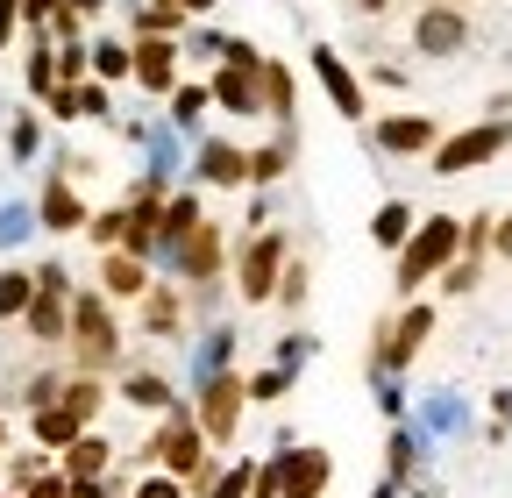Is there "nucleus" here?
<instances>
[{
	"instance_id": "3c124183",
	"label": "nucleus",
	"mask_w": 512,
	"mask_h": 498,
	"mask_svg": "<svg viewBox=\"0 0 512 498\" xmlns=\"http://www.w3.org/2000/svg\"><path fill=\"white\" fill-rule=\"evenodd\" d=\"M370 498H392V484H377V491H370Z\"/></svg>"
},
{
	"instance_id": "c9c22d12",
	"label": "nucleus",
	"mask_w": 512,
	"mask_h": 498,
	"mask_svg": "<svg viewBox=\"0 0 512 498\" xmlns=\"http://www.w3.org/2000/svg\"><path fill=\"white\" fill-rule=\"evenodd\" d=\"M29 498H72V484L64 477H29Z\"/></svg>"
},
{
	"instance_id": "1a4fd4ad",
	"label": "nucleus",
	"mask_w": 512,
	"mask_h": 498,
	"mask_svg": "<svg viewBox=\"0 0 512 498\" xmlns=\"http://www.w3.org/2000/svg\"><path fill=\"white\" fill-rule=\"evenodd\" d=\"M278 470H285V498H320L328 491V456L320 449H285Z\"/></svg>"
},
{
	"instance_id": "ea45409f",
	"label": "nucleus",
	"mask_w": 512,
	"mask_h": 498,
	"mask_svg": "<svg viewBox=\"0 0 512 498\" xmlns=\"http://www.w3.org/2000/svg\"><path fill=\"white\" fill-rule=\"evenodd\" d=\"M29 93H50V57H43V50L29 57Z\"/></svg>"
},
{
	"instance_id": "ddd939ff",
	"label": "nucleus",
	"mask_w": 512,
	"mask_h": 498,
	"mask_svg": "<svg viewBox=\"0 0 512 498\" xmlns=\"http://www.w3.org/2000/svg\"><path fill=\"white\" fill-rule=\"evenodd\" d=\"M420 50H427V57H448V50H463V15H448V8H427V15H420Z\"/></svg>"
},
{
	"instance_id": "f704fd0d",
	"label": "nucleus",
	"mask_w": 512,
	"mask_h": 498,
	"mask_svg": "<svg viewBox=\"0 0 512 498\" xmlns=\"http://www.w3.org/2000/svg\"><path fill=\"white\" fill-rule=\"evenodd\" d=\"M171 164H178V157H171V136H164V129H157V136H150V178H164V171H171Z\"/></svg>"
},
{
	"instance_id": "4be33fe9",
	"label": "nucleus",
	"mask_w": 512,
	"mask_h": 498,
	"mask_svg": "<svg viewBox=\"0 0 512 498\" xmlns=\"http://www.w3.org/2000/svg\"><path fill=\"white\" fill-rule=\"evenodd\" d=\"M143 328L150 335H178V299L171 292H143Z\"/></svg>"
},
{
	"instance_id": "6ab92c4d",
	"label": "nucleus",
	"mask_w": 512,
	"mask_h": 498,
	"mask_svg": "<svg viewBox=\"0 0 512 498\" xmlns=\"http://www.w3.org/2000/svg\"><path fill=\"white\" fill-rule=\"evenodd\" d=\"M29 299H36V271H0V321L29 314Z\"/></svg>"
},
{
	"instance_id": "49530a36",
	"label": "nucleus",
	"mask_w": 512,
	"mask_h": 498,
	"mask_svg": "<svg viewBox=\"0 0 512 498\" xmlns=\"http://www.w3.org/2000/svg\"><path fill=\"white\" fill-rule=\"evenodd\" d=\"M498 249H505V257H512V214H505V228H498Z\"/></svg>"
},
{
	"instance_id": "79ce46f5",
	"label": "nucleus",
	"mask_w": 512,
	"mask_h": 498,
	"mask_svg": "<svg viewBox=\"0 0 512 498\" xmlns=\"http://www.w3.org/2000/svg\"><path fill=\"white\" fill-rule=\"evenodd\" d=\"M136 498H185V491H178V484H171V477H150V484H143V491H136Z\"/></svg>"
},
{
	"instance_id": "f8f14e48",
	"label": "nucleus",
	"mask_w": 512,
	"mask_h": 498,
	"mask_svg": "<svg viewBox=\"0 0 512 498\" xmlns=\"http://www.w3.org/2000/svg\"><path fill=\"white\" fill-rule=\"evenodd\" d=\"M313 72H320V86H328V100L342 114H363V93H356V79H349V65H342L335 50H313Z\"/></svg>"
},
{
	"instance_id": "7c9ffc66",
	"label": "nucleus",
	"mask_w": 512,
	"mask_h": 498,
	"mask_svg": "<svg viewBox=\"0 0 512 498\" xmlns=\"http://www.w3.org/2000/svg\"><path fill=\"white\" fill-rule=\"evenodd\" d=\"M64 406H72L79 420H93L100 413V385H64Z\"/></svg>"
},
{
	"instance_id": "a18cd8bd",
	"label": "nucleus",
	"mask_w": 512,
	"mask_h": 498,
	"mask_svg": "<svg viewBox=\"0 0 512 498\" xmlns=\"http://www.w3.org/2000/svg\"><path fill=\"white\" fill-rule=\"evenodd\" d=\"M50 8H57V0H22V15H29V22H43Z\"/></svg>"
},
{
	"instance_id": "20e7f679",
	"label": "nucleus",
	"mask_w": 512,
	"mask_h": 498,
	"mask_svg": "<svg viewBox=\"0 0 512 498\" xmlns=\"http://www.w3.org/2000/svg\"><path fill=\"white\" fill-rule=\"evenodd\" d=\"M242 378H228V370H214V378L200 385V420H207V434H214V442H228V434H235V413H242Z\"/></svg>"
},
{
	"instance_id": "5701e85b",
	"label": "nucleus",
	"mask_w": 512,
	"mask_h": 498,
	"mask_svg": "<svg viewBox=\"0 0 512 498\" xmlns=\"http://www.w3.org/2000/svg\"><path fill=\"white\" fill-rule=\"evenodd\" d=\"M128 399L150 406V413H164V406H171V385L157 378V370H136V378H128Z\"/></svg>"
},
{
	"instance_id": "72a5a7b5",
	"label": "nucleus",
	"mask_w": 512,
	"mask_h": 498,
	"mask_svg": "<svg viewBox=\"0 0 512 498\" xmlns=\"http://www.w3.org/2000/svg\"><path fill=\"white\" fill-rule=\"evenodd\" d=\"M249 498H285V470L264 463V470H256V491H249Z\"/></svg>"
},
{
	"instance_id": "37998d69",
	"label": "nucleus",
	"mask_w": 512,
	"mask_h": 498,
	"mask_svg": "<svg viewBox=\"0 0 512 498\" xmlns=\"http://www.w3.org/2000/svg\"><path fill=\"white\" fill-rule=\"evenodd\" d=\"M15 15H22V0H0V43H8V29H15Z\"/></svg>"
},
{
	"instance_id": "a878e982",
	"label": "nucleus",
	"mask_w": 512,
	"mask_h": 498,
	"mask_svg": "<svg viewBox=\"0 0 512 498\" xmlns=\"http://www.w3.org/2000/svg\"><path fill=\"white\" fill-rule=\"evenodd\" d=\"M228 342H235L228 328H214V335H207V349H200V363H192V370H200V385L214 378V370H228Z\"/></svg>"
},
{
	"instance_id": "dca6fc26",
	"label": "nucleus",
	"mask_w": 512,
	"mask_h": 498,
	"mask_svg": "<svg viewBox=\"0 0 512 498\" xmlns=\"http://www.w3.org/2000/svg\"><path fill=\"white\" fill-rule=\"evenodd\" d=\"M79 427H86V420L64 406V399H57V406H36V434H43L50 449H72V442H79Z\"/></svg>"
},
{
	"instance_id": "f257e3e1",
	"label": "nucleus",
	"mask_w": 512,
	"mask_h": 498,
	"mask_svg": "<svg viewBox=\"0 0 512 498\" xmlns=\"http://www.w3.org/2000/svg\"><path fill=\"white\" fill-rule=\"evenodd\" d=\"M456 242H463V228L448 221V214H434V221H427V228H420V235H413V242L399 249V271H392V278H399V292L427 285V278H434V271H441L448 257H456Z\"/></svg>"
},
{
	"instance_id": "7ed1b4c3",
	"label": "nucleus",
	"mask_w": 512,
	"mask_h": 498,
	"mask_svg": "<svg viewBox=\"0 0 512 498\" xmlns=\"http://www.w3.org/2000/svg\"><path fill=\"white\" fill-rule=\"evenodd\" d=\"M505 143H512V129H505V121H484V129H463V136H448V143H441L434 171H470V164L498 157Z\"/></svg>"
},
{
	"instance_id": "09e8293b",
	"label": "nucleus",
	"mask_w": 512,
	"mask_h": 498,
	"mask_svg": "<svg viewBox=\"0 0 512 498\" xmlns=\"http://www.w3.org/2000/svg\"><path fill=\"white\" fill-rule=\"evenodd\" d=\"M178 8H214V0H178Z\"/></svg>"
},
{
	"instance_id": "e433bc0d",
	"label": "nucleus",
	"mask_w": 512,
	"mask_h": 498,
	"mask_svg": "<svg viewBox=\"0 0 512 498\" xmlns=\"http://www.w3.org/2000/svg\"><path fill=\"white\" fill-rule=\"evenodd\" d=\"M128 214H136V207H128ZM128 214H100V221H93V235H100V242H114V235H128Z\"/></svg>"
},
{
	"instance_id": "2f4dec72",
	"label": "nucleus",
	"mask_w": 512,
	"mask_h": 498,
	"mask_svg": "<svg viewBox=\"0 0 512 498\" xmlns=\"http://www.w3.org/2000/svg\"><path fill=\"white\" fill-rule=\"evenodd\" d=\"M171 100H178L171 114H178L185 129H192V121H200V107H207V86H185V93H171Z\"/></svg>"
},
{
	"instance_id": "de8ad7c7",
	"label": "nucleus",
	"mask_w": 512,
	"mask_h": 498,
	"mask_svg": "<svg viewBox=\"0 0 512 498\" xmlns=\"http://www.w3.org/2000/svg\"><path fill=\"white\" fill-rule=\"evenodd\" d=\"M498 413H505V420H512V392H505V399H498Z\"/></svg>"
},
{
	"instance_id": "bb28decb",
	"label": "nucleus",
	"mask_w": 512,
	"mask_h": 498,
	"mask_svg": "<svg viewBox=\"0 0 512 498\" xmlns=\"http://www.w3.org/2000/svg\"><path fill=\"white\" fill-rule=\"evenodd\" d=\"M36 221H43V214H29V207H0V249H15Z\"/></svg>"
},
{
	"instance_id": "b1692460",
	"label": "nucleus",
	"mask_w": 512,
	"mask_h": 498,
	"mask_svg": "<svg viewBox=\"0 0 512 498\" xmlns=\"http://www.w3.org/2000/svg\"><path fill=\"white\" fill-rule=\"evenodd\" d=\"M100 470H107V442H100V434H93V442L79 434V442H72V477H100Z\"/></svg>"
},
{
	"instance_id": "f3484780",
	"label": "nucleus",
	"mask_w": 512,
	"mask_h": 498,
	"mask_svg": "<svg viewBox=\"0 0 512 498\" xmlns=\"http://www.w3.org/2000/svg\"><path fill=\"white\" fill-rule=\"evenodd\" d=\"M36 214H43V228H79V214H86V207L72 200V185H64V178H50V185H43V207H36Z\"/></svg>"
},
{
	"instance_id": "423d86ee",
	"label": "nucleus",
	"mask_w": 512,
	"mask_h": 498,
	"mask_svg": "<svg viewBox=\"0 0 512 498\" xmlns=\"http://www.w3.org/2000/svg\"><path fill=\"white\" fill-rule=\"evenodd\" d=\"M278 264H285V242H278V235H256L249 257H242V292H249V299H271V292H278Z\"/></svg>"
},
{
	"instance_id": "cd10ccee",
	"label": "nucleus",
	"mask_w": 512,
	"mask_h": 498,
	"mask_svg": "<svg viewBox=\"0 0 512 498\" xmlns=\"http://www.w3.org/2000/svg\"><path fill=\"white\" fill-rule=\"evenodd\" d=\"M185 228H200V207H192V200H171V207H164V249H171Z\"/></svg>"
},
{
	"instance_id": "473e14b6",
	"label": "nucleus",
	"mask_w": 512,
	"mask_h": 498,
	"mask_svg": "<svg viewBox=\"0 0 512 498\" xmlns=\"http://www.w3.org/2000/svg\"><path fill=\"white\" fill-rule=\"evenodd\" d=\"M278 171H285V143H278V150H256V157H249V178H278Z\"/></svg>"
},
{
	"instance_id": "412c9836",
	"label": "nucleus",
	"mask_w": 512,
	"mask_h": 498,
	"mask_svg": "<svg viewBox=\"0 0 512 498\" xmlns=\"http://www.w3.org/2000/svg\"><path fill=\"white\" fill-rule=\"evenodd\" d=\"M100 278H107V292H143V257H136V249H121V257L100 264Z\"/></svg>"
},
{
	"instance_id": "a211bd4d",
	"label": "nucleus",
	"mask_w": 512,
	"mask_h": 498,
	"mask_svg": "<svg viewBox=\"0 0 512 498\" xmlns=\"http://www.w3.org/2000/svg\"><path fill=\"white\" fill-rule=\"evenodd\" d=\"M136 79H143L150 93H164V86H171V43H164V36H150V43L136 50Z\"/></svg>"
},
{
	"instance_id": "c85d7f7f",
	"label": "nucleus",
	"mask_w": 512,
	"mask_h": 498,
	"mask_svg": "<svg viewBox=\"0 0 512 498\" xmlns=\"http://www.w3.org/2000/svg\"><path fill=\"white\" fill-rule=\"evenodd\" d=\"M427 427L434 434H456L463 427V399H427Z\"/></svg>"
},
{
	"instance_id": "39448f33",
	"label": "nucleus",
	"mask_w": 512,
	"mask_h": 498,
	"mask_svg": "<svg viewBox=\"0 0 512 498\" xmlns=\"http://www.w3.org/2000/svg\"><path fill=\"white\" fill-rule=\"evenodd\" d=\"M427 328H434V314H427V306H406V314L392 321V335L377 342V363H384V370H406V363H413V349L427 342Z\"/></svg>"
},
{
	"instance_id": "0eeeda50",
	"label": "nucleus",
	"mask_w": 512,
	"mask_h": 498,
	"mask_svg": "<svg viewBox=\"0 0 512 498\" xmlns=\"http://www.w3.org/2000/svg\"><path fill=\"white\" fill-rule=\"evenodd\" d=\"M164 257H171V264H178L185 278H207V271L221 264V235H214V228L200 221V228H185V235H178V242L164 249Z\"/></svg>"
},
{
	"instance_id": "603ef678",
	"label": "nucleus",
	"mask_w": 512,
	"mask_h": 498,
	"mask_svg": "<svg viewBox=\"0 0 512 498\" xmlns=\"http://www.w3.org/2000/svg\"><path fill=\"white\" fill-rule=\"evenodd\" d=\"M363 8H384V0H363Z\"/></svg>"
},
{
	"instance_id": "9b49d317",
	"label": "nucleus",
	"mask_w": 512,
	"mask_h": 498,
	"mask_svg": "<svg viewBox=\"0 0 512 498\" xmlns=\"http://www.w3.org/2000/svg\"><path fill=\"white\" fill-rule=\"evenodd\" d=\"M264 65H228L221 79H214V100L228 107V114H256L264 107V79H256Z\"/></svg>"
},
{
	"instance_id": "a19ab883",
	"label": "nucleus",
	"mask_w": 512,
	"mask_h": 498,
	"mask_svg": "<svg viewBox=\"0 0 512 498\" xmlns=\"http://www.w3.org/2000/svg\"><path fill=\"white\" fill-rule=\"evenodd\" d=\"M15 157H36V121H15Z\"/></svg>"
},
{
	"instance_id": "4468645a",
	"label": "nucleus",
	"mask_w": 512,
	"mask_h": 498,
	"mask_svg": "<svg viewBox=\"0 0 512 498\" xmlns=\"http://www.w3.org/2000/svg\"><path fill=\"white\" fill-rule=\"evenodd\" d=\"M377 143H384V150H434V121H420V114L377 121Z\"/></svg>"
},
{
	"instance_id": "58836bf2",
	"label": "nucleus",
	"mask_w": 512,
	"mask_h": 498,
	"mask_svg": "<svg viewBox=\"0 0 512 498\" xmlns=\"http://www.w3.org/2000/svg\"><path fill=\"white\" fill-rule=\"evenodd\" d=\"M285 385H292V378H285V370H264V378H256V385H249V392H256V399H278V392H285Z\"/></svg>"
},
{
	"instance_id": "aec40b11",
	"label": "nucleus",
	"mask_w": 512,
	"mask_h": 498,
	"mask_svg": "<svg viewBox=\"0 0 512 498\" xmlns=\"http://www.w3.org/2000/svg\"><path fill=\"white\" fill-rule=\"evenodd\" d=\"M370 235H377L384 249H406V242H413V214H406L399 200H392V207H377V221H370Z\"/></svg>"
},
{
	"instance_id": "2eb2a0df",
	"label": "nucleus",
	"mask_w": 512,
	"mask_h": 498,
	"mask_svg": "<svg viewBox=\"0 0 512 498\" xmlns=\"http://www.w3.org/2000/svg\"><path fill=\"white\" fill-rule=\"evenodd\" d=\"M200 178H214V185H242V178H249V157H242L235 143H207V150H200Z\"/></svg>"
},
{
	"instance_id": "4c0bfd02",
	"label": "nucleus",
	"mask_w": 512,
	"mask_h": 498,
	"mask_svg": "<svg viewBox=\"0 0 512 498\" xmlns=\"http://www.w3.org/2000/svg\"><path fill=\"white\" fill-rule=\"evenodd\" d=\"M100 72H136V57H128L121 43H107V50H100Z\"/></svg>"
},
{
	"instance_id": "8fccbe9b",
	"label": "nucleus",
	"mask_w": 512,
	"mask_h": 498,
	"mask_svg": "<svg viewBox=\"0 0 512 498\" xmlns=\"http://www.w3.org/2000/svg\"><path fill=\"white\" fill-rule=\"evenodd\" d=\"M72 8H79V15H86V8H100V0H72Z\"/></svg>"
},
{
	"instance_id": "c756f323",
	"label": "nucleus",
	"mask_w": 512,
	"mask_h": 498,
	"mask_svg": "<svg viewBox=\"0 0 512 498\" xmlns=\"http://www.w3.org/2000/svg\"><path fill=\"white\" fill-rule=\"evenodd\" d=\"M249 491H256V470L249 463H235L228 477H214V498H249Z\"/></svg>"
},
{
	"instance_id": "f03ea898",
	"label": "nucleus",
	"mask_w": 512,
	"mask_h": 498,
	"mask_svg": "<svg viewBox=\"0 0 512 498\" xmlns=\"http://www.w3.org/2000/svg\"><path fill=\"white\" fill-rule=\"evenodd\" d=\"M72 342H79V363H86V370L114 363V349H121V335H114V321H107V306H100L93 292L72 299Z\"/></svg>"
},
{
	"instance_id": "9d476101",
	"label": "nucleus",
	"mask_w": 512,
	"mask_h": 498,
	"mask_svg": "<svg viewBox=\"0 0 512 498\" xmlns=\"http://www.w3.org/2000/svg\"><path fill=\"white\" fill-rule=\"evenodd\" d=\"M29 335H36V342H64V335H72L64 285H36V299H29Z\"/></svg>"
},
{
	"instance_id": "393cba45",
	"label": "nucleus",
	"mask_w": 512,
	"mask_h": 498,
	"mask_svg": "<svg viewBox=\"0 0 512 498\" xmlns=\"http://www.w3.org/2000/svg\"><path fill=\"white\" fill-rule=\"evenodd\" d=\"M256 79H264V107H271V114H292V79H285V65H264Z\"/></svg>"
},
{
	"instance_id": "6e6552de",
	"label": "nucleus",
	"mask_w": 512,
	"mask_h": 498,
	"mask_svg": "<svg viewBox=\"0 0 512 498\" xmlns=\"http://www.w3.org/2000/svg\"><path fill=\"white\" fill-rule=\"evenodd\" d=\"M157 456L171 463V470H200V420H192V413H171L164 420V434H157Z\"/></svg>"
},
{
	"instance_id": "c03bdc74",
	"label": "nucleus",
	"mask_w": 512,
	"mask_h": 498,
	"mask_svg": "<svg viewBox=\"0 0 512 498\" xmlns=\"http://www.w3.org/2000/svg\"><path fill=\"white\" fill-rule=\"evenodd\" d=\"M72 498H100V477H72Z\"/></svg>"
}]
</instances>
